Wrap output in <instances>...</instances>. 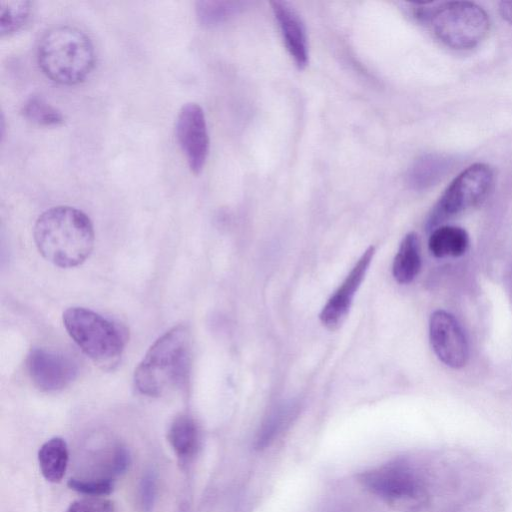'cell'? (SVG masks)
<instances>
[{
    "label": "cell",
    "instance_id": "obj_15",
    "mask_svg": "<svg viewBox=\"0 0 512 512\" xmlns=\"http://www.w3.org/2000/svg\"><path fill=\"white\" fill-rule=\"evenodd\" d=\"M68 448L60 437L46 441L38 452V461L42 475L50 482H59L67 468Z\"/></svg>",
    "mask_w": 512,
    "mask_h": 512
},
{
    "label": "cell",
    "instance_id": "obj_11",
    "mask_svg": "<svg viewBox=\"0 0 512 512\" xmlns=\"http://www.w3.org/2000/svg\"><path fill=\"white\" fill-rule=\"evenodd\" d=\"M375 252V246L371 245L362 253L343 282L323 306L319 313V320L328 330L338 329L345 321L354 296L366 276Z\"/></svg>",
    "mask_w": 512,
    "mask_h": 512
},
{
    "label": "cell",
    "instance_id": "obj_14",
    "mask_svg": "<svg viewBox=\"0 0 512 512\" xmlns=\"http://www.w3.org/2000/svg\"><path fill=\"white\" fill-rule=\"evenodd\" d=\"M428 247L437 258L459 257L469 247V236L465 229L458 226H438L429 236Z\"/></svg>",
    "mask_w": 512,
    "mask_h": 512
},
{
    "label": "cell",
    "instance_id": "obj_13",
    "mask_svg": "<svg viewBox=\"0 0 512 512\" xmlns=\"http://www.w3.org/2000/svg\"><path fill=\"white\" fill-rule=\"evenodd\" d=\"M421 269V253L418 236L407 233L398 248L392 263V275L399 284L412 282Z\"/></svg>",
    "mask_w": 512,
    "mask_h": 512
},
{
    "label": "cell",
    "instance_id": "obj_18",
    "mask_svg": "<svg viewBox=\"0 0 512 512\" xmlns=\"http://www.w3.org/2000/svg\"><path fill=\"white\" fill-rule=\"evenodd\" d=\"M32 2L27 0H0V34L9 35L20 30L30 19Z\"/></svg>",
    "mask_w": 512,
    "mask_h": 512
},
{
    "label": "cell",
    "instance_id": "obj_24",
    "mask_svg": "<svg viewBox=\"0 0 512 512\" xmlns=\"http://www.w3.org/2000/svg\"><path fill=\"white\" fill-rule=\"evenodd\" d=\"M499 11L503 19L512 23V1H503L499 5Z\"/></svg>",
    "mask_w": 512,
    "mask_h": 512
},
{
    "label": "cell",
    "instance_id": "obj_3",
    "mask_svg": "<svg viewBox=\"0 0 512 512\" xmlns=\"http://www.w3.org/2000/svg\"><path fill=\"white\" fill-rule=\"evenodd\" d=\"M96 53L90 37L81 29L60 25L46 31L37 46L43 73L62 85L85 80L95 66Z\"/></svg>",
    "mask_w": 512,
    "mask_h": 512
},
{
    "label": "cell",
    "instance_id": "obj_23",
    "mask_svg": "<svg viewBox=\"0 0 512 512\" xmlns=\"http://www.w3.org/2000/svg\"><path fill=\"white\" fill-rule=\"evenodd\" d=\"M65 512H115V509L109 500L90 497L74 501Z\"/></svg>",
    "mask_w": 512,
    "mask_h": 512
},
{
    "label": "cell",
    "instance_id": "obj_9",
    "mask_svg": "<svg viewBox=\"0 0 512 512\" xmlns=\"http://www.w3.org/2000/svg\"><path fill=\"white\" fill-rule=\"evenodd\" d=\"M429 340L435 355L446 366L459 369L466 365L469 358L468 341L451 313L436 310L431 314Z\"/></svg>",
    "mask_w": 512,
    "mask_h": 512
},
{
    "label": "cell",
    "instance_id": "obj_10",
    "mask_svg": "<svg viewBox=\"0 0 512 512\" xmlns=\"http://www.w3.org/2000/svg\"><path fill=\"white\" fill-rule=\"evenodd\" d=\"M27 371L33 384L45 392L61 390L78 374L76 361L62 352L34 348L27 357Z\"/></svg>",
    "mask_w": 512,
    "mask_h": 512
},
{
    "label": "cell",
    "instance_id": "obj_19",
    "mask_svg": "<svg viewBox=\"0 0 512 512\" xmlns=\"http://www.w3.org/2000/svg\"><path fill=\"white\" fill-rule=\"evenodd\" d=\"M21 112L26 119L41 126H58L64 122L61 111L37 94L25 100Z\"/></svg>",
    "mask_w": 512,
    "mask_h": 512
},
{
    "label": "cell",
    "instance_id": "obj_1",
    "mask_svg": "<svg viewBox=\"0 0 512 512\" xmlns=\"http://www.w3.org/2000/svg\"><path fill=\"white\" fill-rule=\"evenodd\" d=\"M33 234L41 255L61 268L80 265L94 246L90 218L71 206H56L44 211L35 222Z\"/></svg>",
    "mask_w": 512,
    "mask_h": 512
},
{
    "label": "cell",
    "instance_id": "obj_4",
    "mask_svg": "<svg viewBox=\"0 0 512 512\" xmlns=\"http://www.w3.org/2000/svg\"><path fill=\"white\" fill-rule=\"evenodd\" d=\"M412 13L443 44L456 50L476 47L490 28L487 12L469 1L413 4Z\"/></svg>",
    "mask_w": 512,
    "mask_h": 512
},
{
    "label": "cell",
    "instance_id": "obj_12",
    "mask_svg": "<svg viewBox=\"0 0 512 512\" xmlns=\"http://www.w3.org/2000/svg\"><path fill=\"white\" fill-rule=\"evenodd\" d=\"M271 6L290 56L299 69L305 68L309 60V48L301 17L287 2L272 1Z\"/></svg>",
    "mask_w": 512,
    "mask_h": 512
},
{
    "label": "cell",
    "instance_id": "obj_8",
    "mask_svg": "<svg viewBox=\"0 0 512 512\" xmlns=\"http://www.w3.org/2000/svg\"><path fill=\"white\" fill-rule=\"evenodd\" d=\"M175 132L190 170L199 174L209 152L207 123L202 107L193 102L184 104L177 115Z\"/></svg>",
    "mask_w": 512,
    "mask_h": 512
},
{
    "label": "cell",
    "instance_id": "obj_21",
    "mask_svg": "<svg viewBox=\"0 0 512 512\" xmlns=\"http://www.w3.org/2000/svg\"><path fill=\"white\" fill-rule=\"evenodd\" d=\"M67 484L70 489L91 496L108 495L114 488L113 480L111 478L94 480L71 478Z\"/></svg>",
    "mask_w": 512,
    "mask_h": 512
},
{
    "label": "cell",
    "instance_id": "obj_5",
    "mask_svg": "<svg viewBox=\"0 0 512 512\" xmlns=\"http://www.w3.org/2000/svg\"><path fill=\"white\" fill-rule=\"evenodd\" d=\"M63 324L77 346L96 364L112 366L118 362L126 336L114 322L90 309L70 307L63 313Z\"/></svg>",
    "mask_w": 512,
    "mask_h": 512
},
{
    "label": "cell",
    "instance_id": "obj_22",
    "mask_svg": "<svg viewBox=\"0 0 512 512\" xmlns=\"http://www.w3.org/2000/svg\"><path fill=\"white\" fill-rule=\"evenodd\" d=\"M138 497L142 512H152L156 498V477L153 472H147L143 476Z\"/></svg>",
    "mask_w": 512,
    "mask_h": 512
},
{
    "label": "cell",
    "instance_id": "obj_7",
    "mask_svg": "<svg viewBox=\"0 0 512 512\" xmlns=\"http://www.w3.org/2000/svg\"><path fill=\"white\" fill-rule=\"evenodd\" d=\"M358 481L370 493L402 510L417 507L423 500L424 488L412 468L394 461L358 475Z\"/></svg>",
    "mask_w": 512,
    "mask_h": 512
},
{
    "label": "cell",
    "instance_id": "obj_2",
    "mask_svg": "<svg viewBox=\"0 0 512 512\" xmlns=\"http://www.w3.org/2000/svg\"><path fill=\"white\" fill-rule=\"evenodd\" d=\"M190 368V332L177 325L149 348L134 373V385L143 395L158 397L187 380Z\"/></svg>",
    "mask_w": 512,
    "mask_h": 512
},
{
    "label": "cell",
    "instance_id": "obj_17",
    "mask_svg": "<svg viewBox=\"0 0 512 512\" xmlns=\"http://www.w3.org/2000/svg\"><path fill=\"white\" fill-rule=\"evenodd\" d=\"M245 2L239 1H197L195 4L196 16L204 26L219 25L243 10Z\"/></svg>",
    "mask_w": 512,
    "mask_h": 512
},
{
    "label": "cell",
    "instance_id": "obj_20",
    "mask_svg": "<svg viewBox=\"0 0 512 512\" xmlns=\"http://www.w3.org/2000/svg\"><path fill=\"white\" fill-rule=\"evenodd\" d=\"M444 168L443 160L434 155L417 159L409 169L408 184L414 189H423L434 183Z\"/></svg>",
    "mask_w": 512,
    "mask_h": 512
},
{
    "label": "cell",
    "instance_id": "obj_6",
    "mask_svg": "<svg viewBox=\"0 0 512 512\" xmlns=\"http://www.w3.org/2000/svg\"><path fill=\"white\" fill-rule=\"evenodd\" d=\"M493 183V171L484 163H475L458 174L433 207L426 223L431 230L446 219L479 205Z\"/></svg>",
    "mask_w": 512,
    "mask_h": 512
},
{
    "label": "cell",
    "instance_id": "obj_16",
    "mask_svg": "<svg viewBox=\"0 0 512 512\" xmlns=\"http://www.w3.org/2000/svg\"><path fill=\"white\" fill-rule=\"evenodd\" d=\"M168 441L178 457L190 458L199 444V431L195 421L188 415L176 417L169 427Z\"/></svg>",
    "mask_w": 512,
    "mask_h": 512
}]
</instances>
